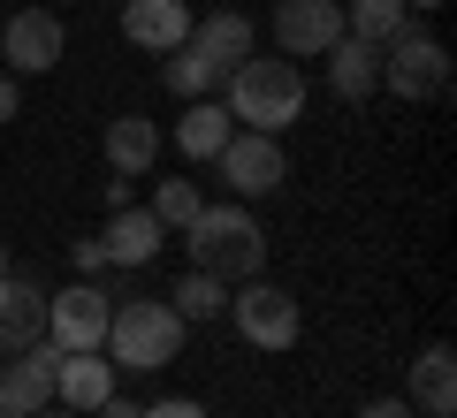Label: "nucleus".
Listing matches in <instances>:
<instances>
[{"instance_id":"1","label":"nucleus","mask_w":457,"mask_h":418,"mask_svg":"<svg viewBox=\"0 0 457 418\" xmlns=\"http://www.w3.org/2000/svg\"><path fill=\"white\" fill-rule=\"evenodd\" d=\"M228 122H245V129H260V137H282V129L305 114V69L290 61V53H275V61H237L228 69Z\"/></svg>"},{"instance_id":"2","label":"nucleus","mask_w":457,"mask_h":418,"mask_svg":"<svg viewBox=\"0 0 457 418\" xmlns=\"http://www.w3.org/2000/svg\"><path fill=\"white\" fill-rule=\"evenodd\" d=\"M183 251H191L198 274H213V282H252V274L267 266V228L252 221L245 206H198V221L183 228Z\"/></svg>"},{"instance_id":"3","label":"nucleus","mask_w":457,"mask_h":418,"mask_svg":"<svg viewBox=\"0 0 457 418\" xmlns=\"http://www.w3.org/2000/svg\"><path fill=\"white\" fill-rule=\"evenodd\" d=\"M183 335H191V327L176 320V305H168V297H122L99 350L114 357V373H161V365H176Z\"/></svg>"},{"instance_id":"4","label":"nucleus","mask_w":457,"mask_h":418,"mask_svg":"<svg viewBox=\"0 0 457 418\" xmlns=\"http://www.w3.org/2000/svg\"><path fill=\"white\" fill-rule=\"evenodd\" d=\"M228 320H237V335L252 342V350H290L297 335H305V312H297L290 290H275V282H237V297H228Z\"/></svg>"},{"instance_id":"5","label":"nucleus","mask_w":457,"mask_h":418,"mask_svg":"<svg viewBox=\"0 0 457 418\" xmlns=\"http://www.w3.org/2000/svg\"><path fill=\"white\" fill-rule=\"evenodd\" d=\"M442 84H450V46L427 31H396L389 46H381V92H396L411 107V99H435Z\"/></svg>"},{"instance_id":"6","label":"nucleus","mask_w":457,"mask_h":418,"mask_svg":"<svg viewBox=\"0 0 457 418\" xmlns=\"http://www.w3.org/2000/svg\"><path fill=\"white\" fill-rule=\"evenodd\" d=\"M107 320H114L107 290L84 282V274L69 282V290L46 297V342H54V350H99V342H107Z\"/></svg>"},{"instance_id":"7","label":"nucleus","mask_w":457,"mask_h":418,"mask_svg":"<svg viewBox=\"0 0 457 418\" xmlns=\"http://www.w3.org/2000/svg\"><path fill=\"white\" fill-rule=\"evenodd\" d=\"M213 168H221V183L237 198H267L290 183V160H282V137H260V129H228V145L213 152Z\"/></svg>"},{"instance_id":"8","label":"nucleus","mask_w":457,"mask_h":418,"mask_svg":"<svg viewBox=\"0 0 457 418\" xmlns=\"http://www.w3.org/2000/svg\"><path fill=\"white\" fill-rule=\"evenodd\" d=\"M0 53H8V77H46V69L69 53V31H62L54 8H16L8 31H0Z\"/></svg>"},{"instance_id":"9","label":"nucleus","mask_w":457,"mask_h":418,"mask_svg":"<svg viewBox=\"0 0 457 418\" xmlns=\"http://www.w3.org/2000/svg\"><path fill=\"white\" fill-rule=\"evenodd\" d=\"M343 38V0H275V46L290 61H320Z\"/></svg>"},{"instance_id":"10","label":"nucleus","mask_w":457,"mask_h":418,"mask_svg":"<svg viewBox=\"0 0 457 418\" xmlns=\"http://www.w3.org/2000/svg\"><path fill=\"white\" fill-rule=\"evenodd\" d=\"M107 396H114L107 350H62V357H54V403H62V411H84V418H92Z\"/></svg>"},{"instance_id":"11","label":"nucleus","mask_w":457,"mask_h":418,"mask_svg":"<svg viewBox=\"0 0 457 418\" xmlns=\"http://www.w3.org/2000/svg\"><path fill=\"white\" fill-rule=\"evenodd\" d=\"M122 38L137 53H176L191 38V0H122Z\"/></svg>"},{"instance_id":"12","label":"nucleus","mask_w":457,"mask_h":418,"mask_svg":"<svg viewBox=\"0 0 457 418\" xmlns=\"http://www.w3.org/2000/svg\"><path fill=\"white\" fill-rule=\"evenodd\" d=\"M161 243H168V228L153 221L145 206H114L107 213V228H99V251H107V266H153V258H161Z\"/></svg>"},{"instance_id":"13","label":"nucleus","mask_w":457,"mask_h":418,"mask_svg":"<svg viewBox=\"0 0 457 418\" xmlns=\"http://www.w3.org/2000/svg\"><path fill=\"white\" fill-rule=\"evenodd\" d=\"M46 342V290L23 274H0V357Z\"/></svg>"},{"instance_id":"14","label":"nucleus","mask_w":457,"mask_h":418,"mask_svg":"<svg viewBox=\"0 0 457 418\" xmlns=\"http://www.w3.org/2000/svg\"><path fill=\"white\" fill-rule=\"evenodd\" d=\"M54 342H31V350H16V365H0V411H16V418H31V411H46L54 403Z\"/></svg>"},{"instance_id":"15","label":"nucleus","mask_w":457,"mask_h":418,"mask_svg":"<svg viewBox=\"0 0 457 418\" xmlns=\"http://www.w3.org/2000/svg\"><path fill=\"white\" fill-rule=\"evenodd\" d=\"M411 411L420 418H457V350L450 342H427L420 357H411Z\"/></svg>"},{"instance_id":"16","label":"nucleus","mask_w":457,"mask_h":418,"mask_svg":"<svg viewBox=\"0 0 457 418\" xmlns=\"http://www.w3.org/2000/svg\"><path fill=\"white\" fill-rule=\"evenodd\" d=\"M191 46L228 77L237 61H252V46H260V23L237 16V8H213V16H191Z\"/></svg>"},{"instance_id":"17","label":"nucleus","mask_w":457,"mask_h":418,"mask_svg":"<svg viewBox=\"0 0 457 418\" xmlns=\"http://www.w3.org/2000/svg\"><path fill=\"white\" fill-rule=\"evenodd\" d=\"M320 61H328V92H336V99H351V107L381 92V46H366V38H351V31H343L336 46L320 53Z\"/></svg>"},{"instance_id":"18","label":"nucleus","mask_w":457,"mask_h":418,"mask_svg":"<svg viewBox=\"0 0 457 418\" xmlns=\"http://www.w3.org/2000/svg\"><path fill=\"white\" fill-rule=\"evenodd\" d=\"M153 160H161V122H145V114H114V122H107V176L137 183V176H153Z\"/></svg>"},{"instance_id":"19","label":"nucleus","mask_w":457,"mask_h":418,"mask_svg":"<svg viewBox=\"0 0 457 418\" xmlns=\"http://www.w3.org/2000/svg\"><path fill=\"white\" fill-rule=\"evenodd\" d=\"M221 145H228V107L221 99H191L183 122H176V152L183 160H213Z\"/></svg>"},{"instance_id":"20","label":"nucleus","mask_w":457,"mask_h":418,"mask_svg":"<svg viewBox=\"0 0 457 418\" xmlns=\"http://www.w3.org/2000/svg\"><path fill=\"white\" fill-rule=\"evenodd\" d=\"M168 305H176V320L183 327H206V320H221V312H228V282H213V274H183V282H176V290H168Z\"/></svg>"},{"instance_id":"21","label":"nucleus","mask_w":457,"mask_h":418,"mask_svg":"<svg viewBox=\"0 0 457 418\" xmlns=\"http://www.w3.org/2000/svg\"><path fill=\"white\" fill-rule=\"evenodd\" d=\"M343 31L366 38V46H389L396 31H411V8L404 0H351V8H343Z\"/></svg>"},{"instance_id":"22","label":"nucleus","mask_w":457,"mask_h":418,"mask_svg":"<svg viewBox=\"0 0 457 418\" xmlns=\"http://www.w3.org/2000/svg\"><path fill=\"white\" fill-rule=\"evenodd\" d=\"M161 77H168V92H176V99H213V92H221V69H213L191 38H183L176 53H161Z\"/></svg>"},{"instance_id":"23","label":"nucleus","mask_w":457,"mask_h":418,"mask_svg":"<svg viewBox=\"0 0 457 418\" xmlns=\"http://www.w3.org/2000/svg\"><path fill=\"white\" fill-rule=\"evenodd\" d=\"M198 206H206V191H198V183H183V176H168L161 183V191H153V221H161V228H191L198 221Z\"/></svg>"},{"instance_id":"24","label":"nucleus","mask_w":457,"mask_h":418,"mask_svg":"<svg viewBox=\"0 0 457 418\" xmlns=\"http://www.w3.org/2000/svg\"><path fill=\"white\" fill-rule=\"evenodd\" d=\"M69 258H77V274H84V282H99V274H107V251H99V236H84Z\"/></svg>"},{"instance_id":"25","label":"nucleus","mask_w":457,"mask_h":418,"mask_svg":"<svg viewBox=\"0 0 457 418\" xmlns=\"http://www.w3.org/2000/svg\"><path fill=\"white\" fill-rule=\"evenodd\" d=\"M137 418H206V403H191V396H168V403H145Z\"/></svg>"},{"instance_id":"26","label":"nucleus","mask_w":457,"mask_h":418,"mask_svg":"<svg viewBox=\"0 0 457 418\" xmlns=\"http://www.w3.org/2000/svg\"><path fill=\"white\" fill-rule=\"evenodd\" d=\"M359 418H420V411L404 396H374V403H359Z\"/></svg>"},{"instance_id":"27","label":"nucleus","mask_w":457,"mask_h":418,"mask_svg":"<svg viewBox=\"0 0 457 418\" xmlns=\"http://www.w3.org/2000/svg\"><path fill=\"white\" fill-rule=\"evenodd\" d=\"M137 411H145V403H130V396H107V403H99L92 418H137Z\"/></svg>"},{"instance_id":"28","label":"nucleus","mask_w":457,"mask_h":418,"mask_svg":"<svg viewBox=\"0 0 457 418\" xmlns=\"http://www.w3.org/2000/svg\"><path fill=\"white\" fill-rule=\"evenodd\" d=\"M16 107H23V92H16V77H0V122H16Z\"/></svg>"},{"instance_id":"29","label":"nucleus","mask_w":457,"mask_h":418,"mask_svg":"<svg viewBox=\"0 0 457 418\" xmlns=\"http://www.w3.org/2000/svg\"><path fill=\"white\" fill-rule=\"evenodd\" d=\"M31 418H84V411H62V403H46V411H31Z\"/></svg>"},{"instance_id":"30","label":"nucleus","mask_w":457,"mask_h":418,"mask_svg":"<svg viewBox=\"0 0 457 418\" xmlns=\"http://www.w3.org/2000/svg\"><path fill=\"white\" fill-rule=\"evenodd\" d=\"M404 8H411V16H427V8H442V0H404Z\"/></svg>"},{"instance_id":"31","label":"nucleus","mask_w":457,"mask_h":418,"mask_svg":"<svg viewBox=\"0 0 457 418\" xmlns=\"http://www.w3.org/2000/svg\"><path fill=\"white\" fill-rule=\"evenodd\" d=\"M0 274H8V243H0Z\"/></svg>"},{"instance_id":"32","label":"nucleus","mask_w":457,"mask_h":418,"mask_svg":"<svg viewBox=\"0 0 457 418\" xmlns=\"http://www.w3.org/2000/svg\"><path fill=\"white\" fill-rule=\"evenodd\" d=\"M0 418H16V411H0Z\"/></svg>"}]
</instances>
